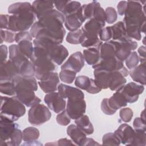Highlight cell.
<instances>
[{
	"label": "cell",
	"instance_id": "obj_55",
	"mask_svg": "<svg viewBox=\"0 0 146 146\" xmlns=\"http://www.w3.org/2000/svg\"><path fill=\"white\" fill-rule=\"evenodd\" d=\"M127 6V1H120L117 5V13L120 15H124L125 11L126 10Z\"/></svg>",
	"mask_w": 146,
	"mask_h": 146
},
{
	"label": "cell",
	"instance_id": "obj_43",
	"mask_svg": "<svg viewBox=\"0 0 146 146\" xmlns=\"http://www.w3.org/2000/svg\"><path fill=\"white\" fill-rule=\"evenodd\" d=\"M125 65L128 70H131L137 66L139 63V58L137 52L132 51L124 60Z\"/></svg>",
	"mask_w": 146,
	"mask_h": 146
},
{
	"label": "cell",
	"instance_id": "obj_31",
	"mask_svg": "<svg viewBox=\"0 0 146 146\" xmlns=\"http://www.w3.org/2000/svg\"><path fill=\"white\" fill-rule=\"evenodd\" d=\"M108 103L111 108L116 111L127 105V102L123 96L117 91H116L112 96L108 98Z\"/></svg>",
	"mask_w": 146,
	"mask_h": 146
},
{
	"label": "cell",
	"instance_id": "obj_58",
	"mask_svg": "<svg viewBox=\"0 0 146 146\" xmlns=\"http://www.w3.org/2000/svg\"><path fill=\"white\" fill-rule=\"evenodd\" d=\"M138 56L139 58V62L141 63H145V47L144 46H140L138 50Z\"/></svg>",
	"mask_w": 146,
	"mask_h": 146
},
{
	"label": "cell",
	"instance_id": "obj_20",
	"mask_svg": "<svg viewBox=\"0 0 146 146\" xmlns=\"http://www.w3.org/2000/svg\"><path fill=\"white\" fill-rule=\"evenodd\" d=\"M114 133L119 137L121 144L131 145L133 140L135 131L131 126L123 123L119 126Z\"/></svg>",
	"mask_w": 146,
	"mask_h": 146
},
{
	"label": "cell",
	"instance_id": "obj_9",
	"mask_svg": "<svg viewBox=\"0 0 146 146\" xmlns=\"http://www.w3.org/2000/svg\"><path fill=\"white\" fill-rule=\"evenodd\" d=\"M51 117L50 109L43 104H36L28 111V121L33 125L39 126L48 121Z\"/></svg>",
	"mask_w": 146,
	"mask_h": 146
},
{
	"label": "cell",
	"instance_id": "obj_48",
	"mask_svg": "<svg viewBox=\"0 0 146 146\" xmlns=\"http://www.w3.org/2000/svg\"><path fill=\"white\" fill-rule=\"evenodd\" d=\"M71 118L65 109L61 112L59 113L56 117V122L58 124L63 126L68 125L71 121Z\"/></svg>",
	"mask_w": 146,
	"mask_h": 146
},
{
	"label": "cell",
	"instance_id": "obj_57",
	"mask_svg": "<svg viewBox=\"0 0 146 146\" xmlns=\"http://www.w3.org/2000/svg\"><path fill=\"white\" fill-rule=\"evenodd\" d=\"M1 51V63L7 60L8 50L7 47L5 44H1L0 46Z\"/></svg>",
	"mask_w": 146,
	"mask_h": 146
},
{
	"label": "cell",
	"instance_id": "obj_61",
	"mask_svg": "<svg viewBox=\"0 0 146 146\" xmlns=\"http://www.w3.org/2000/svg\"><path fill=\"white\" fill-rule=\"evenodd\" d=\"M140 118L144 121H145V111L144 110H143L141 112V115H140Z\"/></svg>",
	"mask_w": 146,
	"mask_h": 146
},
{
	"label": "cell",
	"instance_id": "obj_12",
	"mask_svg": "<svg viewBox=\"0 0 146 146\" xmlns=\"http://www.w3.org/2000/svg\"><path fill=\"white\" fill-rule=\"evenodd\" d=\"M117 41L119 43V47L116 52V56L120 60L124 62L129 54L137 48L138 44L137 42L128 36Z\"/></svg>",
	"mask_w": 146,
	"mask_h": 146
},
{
	"label": "cell",
	"instance_id": "obj_26",
	"mask_svg": "<svg viewBox=\"0 0 146 146\" xmlns=\"http://www.w3.org/2000/svg\"><path fill=\"white\" fill-rule=\"evenodd\" d=\"M145 68V63H141L133 68L130 70L129 75L133 81L137 82L143 86H145L146 82Z\"/></svg>",
	"mask_w": 146,
	"mask_h": 146
},
{
	"label": "cell",
	"instance_id": "obj_17",
	"mask_svg": "<svg viewBox=\"0 0 146 146\" xmlns=\"http://www.w3.org/2000/svg\"><path fill=\"white\" fill-rule=\"evenodd\" d=\"M18 125L6 119L0 117V145H6Z\"/></svg>",
	"mask_w": 146,
	"mask_h": 146
},
{
	"label": "cell",
	"instance_id": "obj_29",
	"mask_svg": "<svg viewBox=\"0 0 146 146\" xmlns=\"http://www.w3.org/2000/svg\"><path fill=\"white\" fill-rule=\"evenodd\" d=\"M100 46L98 47H89L83 50V55L84 60L88 65L93 66L99 60L100 58Z\"/></svg>",
	"mask_w": 146,
	"mask_h": 146
},
{
	"label": "cell",
	"instance_id": "obj_18",
	"mask_svg": "<svg viewBox=\"0 0 146 146\" xmlns=\"http://www.w3.org/2000/svg\"><path fill=\"white\" fill-rule=\"evenodd\" d=\"M129 75V71L125 67L121 70L111 71L108 88L111 91H116L126 84L125 77Z\"/></svg>",
	"mask_w": 146,
	"mask_h": 146
},
{
	"label": "cell",
	"instance_id": "obj_38",
	"mask_svg": "<svg viewBox=\"0 0 146 146\" xmlns=\"http://www.w3.org/2000/svg\"><path fill=\"white\" fill-rule=\"evenodd\" d=\"M92 79L86 75H79L75 78V85L77 88L87 91L91 84Z\"/></svg>",
	"mask_w": 146,
	"mask_h": 146
},
{
	"label": "cell",
	"instance_id": "obj_14",
	"mask_svg": "<svg viewBox=\"0 0 146 146\" xmlns=\"http://www.w3.org/2000/svg\"><path fill=\"white\" fill-rule=\"evenodd\" d=\"M44 102L50 110L56 113L61 112L66 107L65 99L56 91L47 94L44 97Z\"/></svg>",
	"mask_w": 146,
	"mask_h": 146
},
{
	"label": "cell",
	"instance_id": "obj_45",
	"mask_svg": "<svg viewBox=\"0 0 146 146\" xmlns=\"http://www.w3.org/2000/svg\"><path fill=\"white\" fill-rule=\"evenodd\" d=\"M135 131V136L131 145L145 146L146 145L145 131Z\"/></svg>",
	"mask_w": 146,
	"mask_h": 146
},
{
	"label": "cell",
	"instance_id": "obj_50",
	"mask_svg": "<svg viewBox=\"0 0 146 146\" xmlns=\"http://www.w3.org/2000/svg\"><path fill=\"white\" fill-rule=\"evenodd\" d=\"M112 33L111 26H107L102 29L99 34V38L101 41L107 42L111 40Z\"/></svg>",
	"mask_w": 146,
	"mask_h": 146
},
{
	"label": "cell",
	"instance_id": "obj_6",
	"mask_svg": "<svg viewBox=\"0 0 146 146\" xmlns=\"http://www.w3.org/2000/svg\"><path fill=\"white\" fill-rule=\"evenodd\" d=\"M34 46L44 48L51 60L56 65H62L68 56V51L62 44H57L46 39H34L33 40Z\"/></svg>",
	"mask_w": 146,
	"mask_h": 146
},
{
	"label": "cell",
	"instance_id": "obj_22",
	"mask_svg": "<svg viewBox=\"0 0 146 146\" xmlns=\"http://www.w3.org/2000/svg\"><path fill=\"white\" fill-rule=\"evenodd\" d=\"M85 21L86 19L83 17L80 8L75 13L66 16L64 24L68 30L72 31L79 29Z\"/></svg>",
	"mask_w": 146,
	"mask_h": 146
},
{
	"label": "cell",
	"instance_id": "obj_33",
	"mask_svg": "<svg viewBox=\"0 0 146 146\" xmlns=\"http://www.w3.org/2000/svg\"><path fill=\"white\" fill-rule=\"evenodd\" d=\"M32 9V5L28 2H19L12 3L8 7V13L12 15L17 14Z\"/></svg>",
	"mask_w": 146,
	"mask_h": 146
},
{
	"label": "cell",
	"instance_id": "obj_36",
	"mask_svg": "<svg viewBox=\"0 0 146 146\" xmlns=\"http://www.w3.org/2000/svg\"><path fill=\"white\" fill-rule=\"evenodd\" d=\"M99 3V2L98 1H94L87 4H84L82 5L80 7L81 12L86 20H89L92 18L95 8Z\"/></svg>",
	"mask_w": 146,
	"mask_h": 146
},
{
	"label": "cell",
	"instance_id": "obj_4",
	"mask_svg": "<svg viewBox=\"0 0 146 146\" xmlns=\"http://www.w3.org/2000/svg\"><path fill=\"white\" fill-rule=\"evenodd\" d=\"M123 22L125 27H136L141 33L145 32L146 17L144 6L140 1H128Z\"/></svg>",
	"mask_w": 146,
	"mask_h": 146
},
{
	"label": "cell",
	"instance_id": "obj_44",
	"mask_svg": "<svg viewBox=\"0 0 146 146\" xmlns=\"http://www.w3.org/2000/svg\"><path fill=\"white\" fill-rule=\"evenodd\" d=\"M16 32L6 30H3L1 29L0 35H1V43L2 44L3 42L6 43H13L15 42V36H16Z\"/></svg>",
	"mask_w": 146,
	"mask_h": 146
},
{
	"label": "cell",
	"instance_id": "obj_25",
	"mask_svg": "<svg viewBox=\"0 0 146 146\" xmlns=\"http://www.w3.org/2000/svg\"><path fill=\"white\" fill-rule=\"evenodd\" d=\"M32 9L39 19L48 11L54 9V5L52 1H34L32 3Z\"/></svg>",
	"mask_w": 146,
	"mask_h": 146
},
{
	"label": "cell",
	"instance_id": "obj_51",
	"mask_svg": "<svg viewBox=\"0 0 146 146\" xmlns=\"http://www.w3.org/2000/svg\"><path fill=\"white\" fill-rule=\"evenodd\" d=\"M101 110L102 112L107 115H112L116 112V110L111 108L108 103V98H104L101 102Z\"/></svg>",
	"mask_w": 146,
	"mask_h": 146
},
{
	"label": "cell",
	"instance_id": "obj_35",
	"mask_svg": "<svg viewBox=\"0 0 146 146\" xmlns=\"http://www.w3.org/2000/svg\"><path fill=\"white\" fill-rule=\"evenodd\" d=\"M22 135L24 141H31L38 140L40 133L38 128L34 127H28L23 130Z\"/></svg>",
	"mask_w": 146,
	"mask_h": 146
},
{
	"label": "cell",
	"instance_id": "obj_40",
	"mask_svg": "<svg viewBox=\"0 0 146 146\" xmlns=\"http://www.w3.org/2000/svg\"><path fill=\"white\" fill-rule=\"evenodd\" d=\"M121 144L119 137L113 132H109L103 135L102 144L106 145H119Z\"/></svg>",
	"mask_w": 146,
	"mask_h": 146
},
{
	"label": "cell",
	"instance_id": "obj_7",
	"mask_svg": "<svg viewBox=\"0 0 146 146\" xmlns=\"http://www.w3.org/2000/svg\"><path fill=\"white\" fill-rule=\"evenodd\" d=\"M36 16L33 9L10 15L7 30L14 32L27 31L35 23Z\"/></svg>",
	"mask_w": 146,
	"mask_h": 146
},
{
	"label": "cell",
	"instance_id": "obj_39",
	"mask_svg": "<svg viewBox=\"0 0 146 146\" xmlns=\"http://www.w3.org/2000/svg\"><path fill=\"white\" fill-rule=\"evenodd\" d=\"M0 92L7 96H15L16 91L14 83L13 82H0Z\"/></svg>",
	"mask_w": 146,
	"mask_h": 146
},
{
	"label": "cell",
	"instance_id": "obj_59",
	"mask_svg": "<svg viewBox=\"0 0 146 146\" xmlns=\"http://www.w3.org/2000/svg\"><path fill=\"white\" fill-rule=\"evenodd\" d=\"M100 145L99 143L96 142L95 140H94L92 138H89V137H86V140H84L82 146L84 145Z\"/></svg>",
	"mask_w": 146,
	"mask_h": 146
},
{
	"label": "cell",
	"instance_id": "obj_23",
	"mask_svg": "<svg viewBox=\"0 0 146 146\" xmlns=\"http://www.w3.org/2000/svg\"><path fill=\"white\" fill-rule=\"evenodd\" d=\"M58 92L64 99H84V94L80 89L63 83L59 84L58 87Z\"/></svg>",
	"mask_w": 146,
	"mask_h": 146
},
{
	"label": "cell",
	"instance_id": "obj_41",
	"mask_svg": "<svg viewBox=\"0 0 146 146\" xmlns=\"http://www.w3.org/2000/svg\"><path fill=\"white\" fill-rule=\"evenodd\" d=\"M76 73L73 71L69 70H61L59 77L60 80L67 84H71L76 78Z\"/></svg>",
	"mask_w": 146,
	"mask_h": 146
},
{
	"label": "cell",
	"instance_id": "obj_16",
	"mask_svg": "<svg viewBox=\"0 0 146 146\" xmlns=\"http://www.w3.org/2000/svg\"><path fill=\"white\" fill-rule=\"evenodd\" d=\"M84 59L83 54L77 51L72 54L61 66V70H69L78 73L84 66Z\"/></svg>",
	"mask_w": 146,
	"mask_h": 146
},
{
	"label": "cell",
	"instance_id": "obj_2",
	"mask_svg": "<svg viewBox=\"0 0 146 146\" xmlns=\"http://www.w3.org/2000/svg\"><path fill=\"white\" fill-rule=\"evenodd\" d=\"M15 86V96L27 107L40 103L41 100L36 96L38 82L34 76L18 75L13 81Z\"/></svg>",
	"mask_w": 146,
	"mask_h": 146
},
{
	"label": "cell",
	"instance_id": "obj_10",
	"mask_svg": "<svg viewBox=\"0 0 146 146\" xmlns=\"http://www.w3.org/2000/svg\"><path fill=\"white\" fill-rule=\"evenodd\" d=\"M144 86L135 82H129L117 91L123 96L127 103H133L137 101L139 95L143 92Z\"/></svg>",
	"mask_w": 146,
	"mask_h": 146
},
{
	"label": "cell",
	"instance_id": "obj_49",
	"mask_svg": "<svg viewBox=\"0 0 146 146\" xmlns=\"http://www.w3.org/2000/svg\"><path fill=\"white\" fill-rule=\"evenodd\" d=\"M106 22L108 24L115 23L117 18V14L116 10L112 7H107L106 10Z\"/></svg>",
	"mask_w": 146,
	"mask_h": 146
},
{
	"label": "cell",
	"instance_id": "obj_60",
	"mask_svg": "<svg viewBox=\"0 0 146 146\" xmlns=\"http://www.w3.org/2000/svg\"><path fill=\"white\" fill-rule=\"evenodd\" d=\"M42 145V144L40 143L39 141L34 140L31 141H25V143L22 144V145Z\"/></svg>",
	"mask_w": 146,
	"mask_h": 146
},
{
	"label": "cell",
	"instance_id": "obj_27",
	"mask_svg": "<svg viewBox=\"0 0 146 146\" xmlns=\"http://www.w3.org/2000/svg\"><path fill=\"white\" fill-rule=\"evenodd\" d=\"M119 47L117 40L112 39L103 43L99 47L100 58L116 56V52Z\"/></svg>",
	"mask_w": 146,
	"mask_h": 146
},
{
	"label": "cell",
	"instance_id": "obj_13",
	"mask_svg": "<svg viewBox=\"0 0 146 146\" xmlns=\"http://www.w3.org/2000/svg\"><path fill=\"white\" fill-rule=\"evenodd\" d=\"M94 69H102L108 71H120L125 67L123 62L116 56L100 58L97 63L92 66Z\"/></svg>",
	"mask_w": 146,
	"mask_h": 146
},
{
	"label": "cell",
	"instance_id": "obj_46",
	"mask_svg": "<svg viewBox=\"0 0 146 146\" xmlns=\"http://www.w3.org/2000/svg\"><path fill=\"white\" fill-rule=\"evenodd\" d=\"M133 116V111L129 107H123L120 110L119 117L120 120L123 122L128 123L131 121Z\"/></svg>",
	"mask_w": 146,
	"mask_h": 146
},
{
	"label": "cell",
	"instance_id": "obj_53",
	"mask_svg": "<svg viewBox=\"0 0 146 146\" xmlns=\"http://www.w3.org/2000/svg\"><path fill=\"white\" fill-rule=\"evenodd\" d=\"M133 127L136 131H145V121H143L140 117H136L133 121Z\"/></svg>",
	"mask_w": 146,
	"mask_h": 146
},
{
	"label": "cell",
	"instance_id": "obj_8",
	"mask_svg": "<svg viewBox=\"0 0 146 146\" xmlns=\"http://www.w3.org/2000/svg\"><path fill=\"white\" fill-rule=\"evenodd\" d=\"M9 59L19 68L22 76H34V70L32 62L19 50L18 44H13L9 47Z\"/></svg>",
	"mask_w": 146,
	"mask_h": 146
},
{
	"label": "cell",
	"instance_id": "obj_1",
	"mask_svg": "<svg viewBox=\"0 0 146 146\" xmlns=\"http://www.w3.org/2000/svg\"><path fill=\"white\" fill-rule=\"evenodd\" d=\"M64 21L65 17L57 10L48 11L38 19L41 29L35 39L43 38L55 44H61L66 35Z\"/></svg>",
	"mask_w": 146,
	"mask_h": 146
},
{
	"label": "cell",
	"instance_id": "obj_21",
	"mask_svg": "<svg viewBox=\"0 0 146 146\" xmlns=\"http://www.w3.org/2000/svg\"><path fill=\"white\" fill-rule=\"evenodd\" d=\"M53 3L56 10L64 17L75 13L82 6L79 2L75 1H58Z\"/></svg>",
	"mask_w": 146,
	"mask_h": 146
},
{
	"label": "cell",
	"instance_id": "obj_3",
	"mask_svg": "<svg viewBox=\"0 0 146 146\" xmlns=\"http://www.w3.org/2000/svg\"><path fill=\"white\" fill-rule=\"evenodd\" d=\"M34 70V77L42 80L57 68L56 64L51 60L46 51L38 46H34V51L30 59Z\"/></svg>",
	"mask_w": 146,
	"mask_h": 146
},
{
	"label": "cell",
	"instance_id": "obj_32",
	"mask_svg": "<svg viewBox=\"0 0 146 146\" xmlns=\"http://www.w3.org/2000/svg\"><path fill=\"white\" fill-rule=\"evenodd\" d=\"M113 40H117L127 36L125 26L123 21H119L111 26Z\"/></svg>",
	"mask_w": 146,
	"mask_h": 146
},
{
	"label": "cell",
	"instance_id": "obj_5",
	"mask_svg": "<svg viewBox=\"0 0 146 146\" xmlns=\"http://www.w3.org/2000/svg\"><path fill=\"white\" fill-rule=\"evenodd\" d=\"M26 113V107L15 96H1L0 117L16 121Z\"/></svg>",
	"mask_w": 146,
	"mask_h": 146
},
{
	"label": "cell",
	"instance_id": "obj_42",
	"mask_svg": "<svg viewBox=\"0 0 146 146\" xmlns=\"http://www.w3.org/2000/svg\"><path fill=\"white\" fill-rule=\"evenodd\" d=\"M23 140L22 131L18 128L15 129L10 140L6 144V146H18Z\"/></svg>",
	"mask_w": 146,
	"mask_h": 146
},
{
	"label": "cell",
	"instance_id": "obj_37",
	"mask_svg": "<svg viewBox=\"0 0 146 146\" xmlns=\"http://www.w3.org/2000/svg\"><path fill=\"white\" fill-rule=\"evenodd\" d=\"M17 44L21 51L29 59H30L34 51L33 42L28 40H24L19 42Z\"/></svg>",
	"mask_w": 146,
	"mask_h": 146
},
{
	"label": "cell",
	"instance_id": "obj_15",
	"mask_svg": "<svg viewBox=\"0 0 146 146\" xmlns=\"http://www.w3.org/2000/svg\"><path fill=\"white\" fill-rule=\"evenodd\" d=\"M19 75V68L10 59L1 63L0 82H13Z\"/></svg>",
	"mask_w": 146,
	"mask_h": 146
},
{
	"label": "cell",
	"instance_id": "obj_11",
	"mask_svg": "<svg viewBox=\"0 0 146 146\" xmlns=\"http://www.w3.org/2000/svg\"><path fill=\"white\" fill-rule=\"evenodd\" d=\"M66 108L70 118L75 120L85 113L86 103L84 99H70L67 100Z\"/></svg>",
	"mask_w": 146,
	"mask_h": 146
},
{
	"label": "cell",
	"instance_id": "obj_56",
	"mask_svg": "<svg viewBox=\"0 0 146 146\" xmlns=\"http://www.w3.org/2000/svg\"><path fill=\"white\" fill-rule=\"evenodd\" d=\"M10 15L1 14V29H7Z\"/></svg>",
	"mask_w": 146,
	"mask_h": 146
},
{
	"label": "cell",
	"instance_id": "obj_30",
	"mask_svg": "<svg viewBox=\"0 0 146 146\" xmlns=\"http://www.w3.org/2000/svg\"><path fill=\"white\" fill-rule=\"evenodd\" d=\"M75 123L78 127L82 129L87 135H90L94 133V126L87 115L84 114L79 118L75 119Z\"/></svg>",
	"mask_w": 146,
	"mask_h": 146
},
{
	"label": "cell",
	"instance_id": "obj_19",
	"mask_svg": "<svg viewBox=\"0 0 146 146\" xmlns=\"http://www.w3.org/2000/svg\"><path fill=\"white\" fill-rule=\"evenodd\" d=\"M38 84L41 90L46 94L58 91L59 84V74L56 72H51L45 79L39 80Z\"/></svg>",
	"mask_w": 146,
	"mask_h": 146
},
{
	"label": "cell",
	"instance_id": "obj_34",
	"mask_svg": "<svg viewBox=\"0 0 146 146\" xmlns=\"http://www.w3.org/2000/svg\"><path fill=\"white\" fill-rule=\"evenodd\" d=\"M84 33L81 29L70 31L66 38L67 43L72 44H81L84 39Z\"/></svg>",
	"mask_w": 146,
	"mask_h": 146
},
{
	"label": "cell",
	"instance_id": "obj_24",
	"mask_svg": "<svg viewBox=\"0 0 146 146\" xmlns=\"http://www.w3.org/2000/svg\"><path fill=\"white\" fill-rule=\"evenodd\" d=\"M67 133L76 145L82 146L87 135L76 124H70L67 128Z\"/></svg>",
	"mask_w": 146,
	"mask_h": 146
},
{
	"label": "cell",
	"instance_id": "obj_47",
	"mask_svg": "<svg viewBox=\"0 0 146 146\" xmlns=\"http://www.w3.org/2000/svg\"><path fill=\"white\" fill-rule=\"evenodd\" d=\"M92 18H94L97 21L106 23V15L105 10L101 7L100 3H99L95 7L93 17Z\"/></svg>",
	"mask_w": 146,
	"mask_h": 146
},
{
	"label": "cell",
	"instance_id": "obj_28",
	"mask_svg": "<svg viewBox=\"0 0 146 146\" xmlns=\"http://www.w3.org/2000/svg\"><path fill=\"white\" fill-rule=\"evenodd\" d=\"M111 71L102 69H94V75L96 84L102 90L108 88Z\"/></svg>",
	"mask_w": 146,
	"mask_h": 146
},
{
	"label": "cell",
	"instance_id": "obj_52",
	"mask_svg": "<svg viewBox=\"0 0 146 146\" xmlns=\"http://www.w3.org/2000/svg\"><path fill=\"white\" fill-rule=\"evenodd\" d=\"M33 39V36L31 35L30 31H25L17 33L15 36V42L17 43L19 42L24 40H28L30 41H32Z\"/></svg>",
	"mask_w": 146,
	"mask_h": 146
},
{
	"label": "cell",
	"instance_id": "obj_54",
	"mask_svg": "<svg viewBox=\"0 0 146 146\" xmlns=\"http://www.w3.org/2000/svg\"><path fill=\"white\" fill-rule=\"evenodd\" d=\"M56 143H47L46 145H76L70 139H67L66 138H63L60 139L58 141H56Z\"/></svg>",
	"mask_w": 146,
	"mask_h": 146
}]
</instances>
